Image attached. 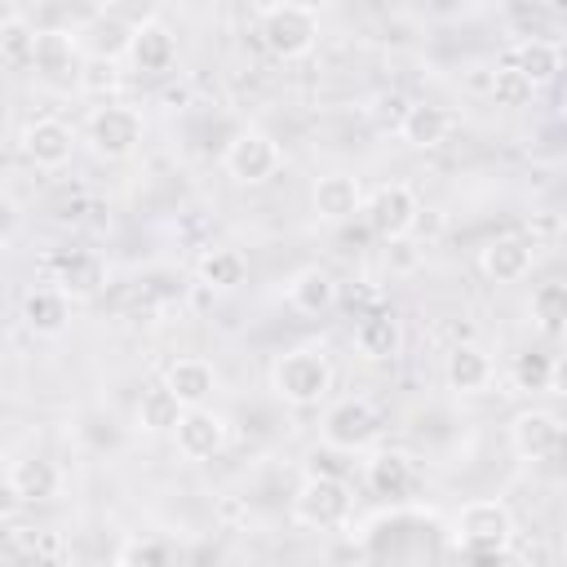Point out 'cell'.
I'll list each match as a JSON object with an SVG mask.
<instances>
[{"label":"cell","mask_w":567,"mask_h":567,"mask_svg":"<svg viewBox=\"0 0 567 567\" xmlns=\"http://www.w3.org/2000/svg\"><path fill=\"white\" fill-rule=\"evenodd\" d=\"M142 133H146V124H142V111H137V106L102 102V106H93V115H89L84 142H89V151H93L97 159L120 164V159H128V155L142 146Z\"/></svg>","instance_id":"cell-5"},{"label":"cell","mask_w":567,"mask_h":567,"mask_svg":"<svg viewBox=\"0 0 567 567\" xmlns=\"http://www.w3.org/2000/svg\"><path fill=\"white\" fill-rule=\"evenodd\" d=\"M509 540H514V514L505 501H470L461 505L456 523H452V549L465 558H509Z\"/></svg>","instance_id":"cell-2"},{"label":"cell","mask_w":567,"mask_h":567,"mask_svg":"<svg viewBox=\"0 0 567 567\" xmlns=\"http://www.w3.org/2000/svg\"><path fill=\"white\" fill-rule=\"evenodd\" d=\"M514 385L518 390H558V359L527 350L514 359Z\"/></svg>","instance_id":"cell-31"},{"label":"cell","mask_w":567,"mask_h":567,"mask_svg":"<svg viewBox=\"0 0 567 567\" xmlns=\"http://www.w3.org/2000/svg\"><path fill=\"white\" fill-rule=\"evenodd\" d=\"M399 341H403V337H399V323H394L390 315H368V319L354 323V350H359L363 359H372V363L399 354Z\"/></svg>","instance_id":"cell-26"},{"label":"cell","mask_w":567,"mask_h":567,"mask_svg":"<svg viewBox=\"0 0 567 567\" xmlns=\"http://www.w3.org/2000/svg\"><path fill=\"white\" fill-rule=\"evenodd\" d=\"M532 261H536V244L523 239V235H496L478 252V270L492 284H518V279H527L532 275Z\"/></svg>","instance_id":"cell-12"},{"label":"cell","mask_w":567,"mask_h":567,"mask_svg":"<svg viewBox=\"0 0 567 567\" xmlns=\"http://www.w3.org/2000/svg\"><path fill=\"white\" fill-rule=\"evenodd\" d=\"M128 58H133L142 71H168L173 58H177V40H173V31H168L159 18H155V22H142V27H133Z\"/></svg>","instance_id":"cell-22"},{"label":"cell","mask_w":567,"mask_h":567,"mask_svg":"<svg viewBox=\"0 0 567 567\" xmlns=\"http://www.w3.org/2000/svg\"><path fill=\"white\" fill-rule=\"evenodd\" d=\"M97 284H102V266H97V257H89V252H71V257L62 261L58 288H62L66 297H93Z\"/></svg>","instance_id":"cell-30"},{"label":"cell","mask_w":567,"mask_h":567,"mask_svg":"<svg viewBox=\"0 0 567 567\" xmlns=\"http://www.w3.org/2000/svg\"><path fill=\"white\" fill-rule=\"evenodd\" d=\"M377 430H381V421L368 399H341L323 416V443L332 452H363L377 439Z\"/></svg>","instance_id":"cell-9"},{"label":"cell","mask_w":567,"mask_h":567,"mask_svg":"<svg viewBox=\"0 0 567 567\" xmlns=\"http://www.w3.org/2000/svg\"><path fill=\"white\" fill-rule=\"evenodd\" d=\"M257 35L275 58L297 62L319 44V9L301 0H275L257 13Z\"/></svg>","instance_id":"cell-3"},{"label":"cell","mask_w":567,"mask_h":567,"mask_svg":"<svg viewBox=\"0 0 567 567\" xmlns=\"http://www.w3.org/2000/svg\"><path fill=\"white\" fill-rule=\"evenodd\" d=\"M22 155L35 164V168H62L71 155H75V133L66 120H53V115H40L22 128Z\"/></svg>","instance_id":"cell-11"},{"label":"cell","mask_w":567,"mask_h":567,"mask_svg":"<svg viewBox=\"0 0 567 567\" xmlns=\"http://www.w3.org/2000/svg\"><path fill=\"white\" fill-rule=\"evenodd\" d=\"M354 514V496L341 474H306V483L292 492V518L315 532H337Z\"/></svg>","instance_id":"cell-4"},{"label":"cell","mask_w":567,"mask_h":567,"mask_svg":"<svg viewBox=\"0 0 567 567\" xmlns=\"http://www.w3.org/2000/svg\"><path fill=\"white\" fill-rule=\"evenodd\" d=\"M310 208H315V217L319 221H350L354 213H363V186H359V177H350V173H323L319 182H315V190H310Z\"/></svg>","instance_id":"cell-13"},{"label":"cell","mask_w":567,"mask_h":567,"mask_svg":"<svg viewBox=\"0 0 567 567\" xmlns=\"http://www.w3.org/2000/svg\"><path fill=\"white\" fill-rule=\"evenodd\" d=\"M288 306L301 315H328L337 306V279L323 266H301L288 275Z\"/></svg>","instance_id":"cell-19"},{"label":"cell","mask_w":567,"mask_h":567,"mask_svg":"<svg viewBox=\"0 0 567 567\" xmlns=\"http://www.w3.org/2000/svg\"><path fill=\"white\" fill-rule=\"evenodd\" d=\"M509 66H518L532 84H545V80H554L558 75V44L554 40H545V35H527V40H518L514 49H509V58H505Z\"/></svg>","instance_id":"cell-25"},{"label":"cell","mask_w":567,"mask_h":567,"mask_svg":"<svg viewBox=\"0 0 567 567\" xmlns=\"http://www.w3.org/2000/svg\"><path fill=\"white\" fill-rule=\"evenodd\" d=\"M75 84H80V93L93 97V102H115L120 89H124V71H120L115 58L89 53V58H80V66H75Z\"/></svg>","instance_id":"cell-24"},{"label":"cell","mask_w":567,"mask_h":567,"mask_svg":"<svg viewBox=\"0 0 567 567\" xmlns=\"http://www.w3.org/2000/svg\"><path fill=\"white\" fill-rule=\"evenodd\" d=\"M115 558H120V563H164V558H168V549H164V545H155V540H133V545H120V549H115Z\"/></svg>","instance_id":"cell-36"},{"label":"cell","mask_w":567,"mask_h":567,"mask_svg":"<svg viewBox=\"0 0 567 567\" xmlns=\"http://www.w3.org/2000/svg\"><path fill=\"white\" fill-rule=\"evenodd\" d=\"M106 9H111V0H58L62 27H71V31H89Z\"/></svg>","instance_id":"cell-34"},{"label":"cell","mask_w":567,"mask_h":567,"mask_svg":"<svg viewBox=\"0 0 567 567\" xmlns=\"http://www.w3.org/2000/svg\"><path fill=\"white\" fill-rule=\"evenodd\" d=\"M168 434H173V447H177L182 461H213L226 447L230 425H226L221 412L199 403V408H182V416H177V425Z\"/></svg>","instance_id":"cell-8"},{"label":"cell","mask_w":567,"mask_h":567,"mask_svg":"<svg viewBox=\"0 0 567 567\" xmlns=\"http://www.w3.org/2000/svg\"><path fill=\"white\" fill-rule=\"evenodd\" d=\"M270 390L292 408H315L332 390V359L323 346H292L270 363Z\"/></svg>","instance_id":"cell-1"},{"label":"cell","mask_w":567,"mask_h":567,"mask_svg":"<svg viewBox=\"0 0 567 567\" xmlns=\"http://www.w3.org/2000/svg\"><path fill=\"white\" fill-rule=\"evenodd\" d=\"M115 18H124L128 27H142V22H155L159 13V0H111Z\"/></svg>","instance_id":"cell-35"},{"label":"cell","mask_w":567,"mask_h":567,"mask_svg":"<svg viewBox=\"0 0 567 567\" xmlns=\"http://www.w3.org/2000/svg\"><path fill=\"white\" fill-rule=\"evenodd\" d=\"M363 213H368V230L390 244V239H403V235L416 230V221H421V199L412 195V186L385 182V186H377L372 195H363Z\"/></svg>","instance_id":"cell-7"},{"label":"cell","mask_w":567,"mask_h":567,"mask_svg":"<svg viewBox=\"0 0 567 567\" xmlns=\"http://www.w3.org/2000/svg\"><path fill=\"white\" fill-rule=\"evenodd\" d=\"M31 66L49 80H66L80 66V35L71 27H44L31 44Z\"/></svg>","instance_id":"cell-15"},{"label":"cell","mask_w":567,"mask_h":567,"mask_svg":"<svg viewBox=\"0 0 567 567\" xmlns=\"http://www.w3.org/2000/svg\"><path fill=\"white\" fill-rule=\"evenodd\" d=\"M447 133H452V115L439 102H412L399 115V137L412 151H434L439 142H447Z\"/></svg>","instance_id":"cell-17"},{"label":"cell","mask_w":567,"mask_h":567,"mask_svg":"<svg viewBox=\"0 0 567 567\" xmlns=\"http://www.w3.org/2000/svg\"><path fill=\"white\" fill-rule=\"evenodd\" d=\"M71 319V297L62 288H31L22 297V323L35 332V337H58Z\"/></svg>","instance_id":"cell-21"},{"label":"cell","mask_w":567,"mask_h":567,"mask_svg":"<svg viewBox=\"0 0 567 567\" xmlns=\"http://www.w3.org/2000/svg\"><path fill=\"white\" fill-rule=\"evenodd\" d=\"M18 226H22V208H18V199H13V195H4V190H0V248H4V244H13Z\"/></svg>","instance_id":"cell-37"},{"label":"cell","mask_w":567,"mask_h":567,"mask_svg":"<svg viewBox=\"0 0 567 567\" xmlns=\"http://www.w3.org/2000/svg\"><path fill=\"white\" fill-rule=\"evenodd\" d=\"M363 478H368V487H372L377 496L399 501V496L412 492V483H416V465H412L408 452H399V447H381V452H372V456L363 461Z\"/></svg>","instance_id":"cell-16"},{"label":"cell","mask_w":567,"mask_h":567,"mask_svg":"<svg viewBox=\"0 0 567 567\" xmlns=\"http://www.w3.org/2000/svg\"><path fill=\"white\" fill-rule=\"evenodd\" d=\"M195 275H199L204 288H213V292H230V288H239V284L248 279V257H244L239 248H226V244H221V248H204Z\"/></svg>","instance_id":"cell-23"},{"label":"cell","mask_w":567,"mask_h":567,"mask_svg":"<svg viewBox=\"0 0 567 567\" xmlns=\"http://www.w3.org/2000/svg\"><path fill=\"white\" fill-rule=\"evenodd\" d=\"M279 164H284V151H279V142L266 133V128H239L230 142H226V151H221V168H226V177L230 182H239V186H261V182H270L275 173H279Z\"/></svg>","instance_id":"cell-6"},{"label":"cell","mask_w":567,"mask_h":567,"mask_svg":"<svg viewBox=\"0 0 567 567\" xmlns=\"http://www.w3.org/2000/svg\"><path fill=\"white\" fill-rule=\"evenodd\" d=\"M31 44H35V27L27 18H4L0 22V58L4 62H13V66L31 62Z\"/></svg>","instance_id":"cell-33"},{"label":"cell","mask_w":567,"mask_h":567,"mask_svg":"<svg viewBox=\"0 0 567 567\" xmlns=\"http://www.w3.org/2000/svg\"><path fill=\"white\" fill-rule=\"evenodd\" d=\"M177 416H182V403H177V394L164 381L151 385V390H142V399H137V425L146 434H168L177 425Z\"/></svg>","instance_id":"cell-27"},{"label":"cell","mask_w":567,"mask_h":567,"mask_svg":"<svg viewBox=\"0 0 567 567\" xmlns=\"http://www.w3.org/2000/svg\"><path fill=\"white\" fill-rule=\"evenodd\" d=\"M487 93H492V102L496 106H509V111H518V106H527L532 97H536V84L518 71V66H509V62H501L496 71H492V84H487Z\"/></svg>","instance_id":"cell-29"},{"label":"cell","mask_w":567,"mask_h":567,"mask_svg":"<svg viewBox=\"0 0 567 567\" xmlns=\"http://www.w3.org/2000/svg\"><path fill=\"white\" fill-rule=\"evenodd\" d=\"M527 315H532V323H536L540 332H549V337H558V332H563V319H567V288H563L558 279H549V284H540V288H532V301H527Z\"/></svg>","instance_id":"cell-28"},{"label":"cell","mask_w":567,"mask_h":567,"mask_svg":"<svg viewBox=\"0 0 567 567\" xmlns=\"http://www.w3.org/2000/svg\"><path fill=\"white\" fill-rule=\"evenodd\" d=\"M492 377H496V363H492V354H487L483 346H474V341L452 346L447 359H443V381H447V390H456V394H483V390L492 385Z\"/></svg>","instance_id":"cell-14"},{"label":"cell","mask_w":567,"mask_h":567,"mask_svg":"<svg viewBox=\"0 0 567 567\" xmlns=\"http://www.w3.org/2000/svg\"><path fill=\"white\" fill-rule=\"evenodd\" d=\"M509 447L523 461H554L563 447V421L549 408H523L509 421Z\"/></svg>","instance_id":"cell-10"},{"label":"cell","mask_w":567,"mask_h":567,"mask_svg":"<svg viewBox=\"0 0 567 567\" xmlns=\"http://www.w3.org/2000/svg\"><path fill=\"white\" fill-rule=\"evenodd\" d=\"M164 385L177 394V403L182 408H199V403H208L213 399V390H217V368L208 363V359H177V363H168V372H164Z\"/></svg>","instance_id":"cell-20"},{"label":"cell","mask_w":567,"mask_h":567,"mask_svg":"<svg viewBox=\"0 0 567 567\" xmlns=\"http://www.w3.org/2000/svg\"><path fill=\"white\" fill-rule=\"evenodd\" d=\"M9 492L27 505H40V501H53L62 492V470L49 461V456H22L9 465Z\"/></svg>","instance_id":"cell-18"},{"label":"cell","mask_w":567,"mask_h":567,"mask_svg":"<svg viewBox=\"0 0 567 567\" xmlns=\"http://www.w3.org/2000/svg\"><path fill=\"white\" fill-rule=\"evenodd\" d=\"M93 53H102V58H124L128 53V40H133V27L124 22V18H115V13H102L93 27Z\"/></svg>","instance_id":"cell-32"}]
</instances>
